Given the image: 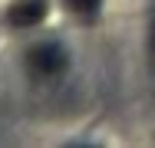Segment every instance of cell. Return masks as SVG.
<instances>
[{
  "label": "cell",
  "instance_id": "2",
  "mask_svg": "<svg viewBox=\"0 0 155 148\" xmlns=\"http://www.w3.org/2000/svg\"><path fill=\"white\" fill-rule=\"evenodd\" d=\"M33 63H36V66H43L46 72H53V69H60V66H63V53L56 50V46H50V43H46V46H40V50L33 53Z\"/></svg>",
  "mask_w": 155,
  "mask_h": 148
},
{
  "label": "cell",
  "instance_id": "3",
  "mask_svg": "<svg viewBox=\"0 0 155 148\" xmlns=\"http://www.w3.org/2000/svg\"><path fill=\"white\" fill-rule=\"evenodd\" d=\"M66 7L73 13H79V17H93L96 10H99V0H66Z\"/></svg>",
  "mask_w": 155,
  "mask_h": 148
},
{
  "label": "cell",
  "instance_id": "1",
  "mask_svg": "<svg viewBox=\"0 0 155 148\" xmlns=\"http://www.w3.org/2000/svg\"><path fill=\"white\" fill-rule=\"evenodd\" d=\"M43 10H46L43 0H23L13 7V23H36L43 17Z\"/></svg>",
  "mask_w": 155,
  "mask_h": 148
}]
</instances>
